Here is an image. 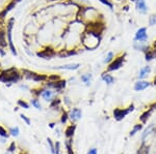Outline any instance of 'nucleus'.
<instances>
[{
  "label": "nucleus",
  "instance_id": "obj_14",
  "mask_svg": "<svg viewBox=\"0 0 156 154\" xmlns=\"http://www.w3.org/2000/svg\"><path fill=\"white\" fill-rule=\"evenodd\" d=\"M79 67H80V64L79 63H70V64H65V65L61 66H56V67H53V68L61 69V70H77Z\"/></svg>",
  "mask_w": 156,
  "mask_h": 154
},
{
  "label": "nucleus",
  "instance_id": "obj_39",
  "mask_svg": "<svg viewBox=\"0 0 156 154\" xmlns=\"http://www.w3.org/2000/svg\"><path fill=\"white\" fill-rule=\"evenodd\" d=\"M21 118H22L23 120L26 122V124H27V125H30V120H29V119H28L25 115H23V114H22V115H21Z\"/></svg>",
  "mask_w": 156,
  "mask_h": 154
},
{
  "label": "nucleus",
  "instance_id": "obj_40",
  "mask_svg": "<svg viewBox=\"0 0 156 154\" xmlns=\"http://www.w3.org/2000/svg\"><path fill=\"white\" fill-rule=\"evenodd\" d=\"M48 144H49V146H50V149H51V152L52 153H55V150H54V147H53V144H52V142H51V140L50 139H48Z\"/></svg>",
  "mask_w": 156,
  "mask_h": 154
},
{
  "label": "nucleus",
  "instance_id": "obj_22",
  "mask_svg": "<svg viewBox=\"0 0 156 154\" xmlns=\"http://www.w3.org/2000/svg\"><path fill=\"white\" fill-rule=\"evenodd\" d=\"M152 112H153V111L150 110V109H149L148 111H146V112H144L142 115L139 116V120H141L143 123H146V122H147V120L149 119V117L151 116V114H152Z\"/></svg>",
  "mask_w": 156,
  "mask_h": 154
},
{
  "label": "nucleus",
  "instance_id": "obj_51",
  "mask_svg": "<svg viewBox=\"0 0 156 154\" xmlns=\"http://www.w3.org/2000/svg\"><path fill=\"white\" fill-rule=\"evenodd\" d=\"M116 1H118V2H121V1H123V0H116Z\"/></svg>",
  "mask_w": 156,
  "mask_h": 154
},
{
  "label": "nucleus",
  "instance_id": "obj_34",
  "mask_svg": "<svg viewBox=\"0 0 156 154\" xmlns=\"http://www.w3.org/2000/svg\"><path fill=\"white\" fill-rule=\"evenodd\" d=\"M66 146H67L68 154H74V153H73V149H72V147H71V141H68L67 143H66Z\"/></svg>",
  "mask_w": 156,
  "mask_h": 154
},
{
  "label": "nucleus",
  "instance_id": "obj_21",
  "mask_svg": "<svg viewBox=\"0 0 156 154\" xmlns=\"http://www.w3.org/2000/svg\"><path fill=\"white\" fill-rule=\"evenodd\" d=\"M75 129H76V125H75V124H72V125L68 126L67 129H66V131H65V135H66V137H67V138H71V137H73Z\"/></svg>",
  "mask_w": 156,
  "mask_h": 154
},
{
  "label": "nucleus",
  "instance_id": "obj_49",
  "mask_svg": "<svg viewBox=\"0 0 156 154\" xmlns=\"http://www.w3.org/2000/svg\"><path fill=\"white\" fill-rule=\"evenodd\" d=\"M49 2H54V1H59V0H48Z\"/></svg>",
  "mask_w": 156,
  "mask_h": 154
},
{
  "label": "nucleus",
  "instance_id": "obj_1",
  "mask_svg": "<svg viewBox=\"0 0 156 154\" xmlns=\"http://www.w3.org/2000/svg\"><path fill=\"white\" fill-rule=\"evenodd\" d=\"M101 41V33L87 29L81 35V42L87 50H95L99 47Z\"/></svg>",
  "mask_w": 156,
  "mask_h": 154
},
{
  "label": "nucleus",
  "instance_id": "obj_38",
  "mask_svg": "<svg viewBox=\"0 0 156 154\" xmlns=\"http://www.w3.org/2000/svg\"><path fill=\"white\" fill-rule=\"evenodd\" d=\"M0 135H1V137H3V138L7 137V133H6V131L4 130V128H3V127H1V126H0Z\"/></svg>",
  "mask_w": 156,
  "mask_h": 154
},
{
  "label": "nucleus",
  "instance_id": "obj_41",
  "mask_svg": "<svg viewBox=\"0 0 156 154\" xmlns=\"http://www.w3.org/2000/svg\"><path fill=\"white\" fill-rule=\"evenodd\" d=\"M59 146H61V145H59V143H58V142H56V143H55V153L56 154H61V153H59Z\"/></svg>",
  "mask_w": 156,
  "mask_h": 154
},
{
  "label": "nucleus",
  "instance_id": "obj_11",
  "mask_svg": "<svg viewBox=\"0 0 156 154\" xmlns=\"http://www.w3.org/2000/svg\"><path fill=\"white\" fill-rule=\"evenodd\" d=\"M151 85L150 82H148V81H145V80H139L137 82H135L134 84V91H136V92H139V91H143L147 89L149 86Z\"/></svg>",
  "mask_w": 156,
  "mask_h": 154
},
{
  "label": "nucleus",
  "instance_id": "obj_52",
  "mask_svg": "<svg viewBox=\"0 0 156 154\" xmlns=\"http://www.w3.org/2000/svg\"><path fill=\"white\" fill-rule=\"evenodd\" d=\"M154 85H155V86H156V80H155V81H154Z\"/></svg>",
  "mask_w": 156,
  "mask_h": 154
},
{
  "label": "nucleus",
  "instance_id": "obj_17",
  "mask_svg": "<svg viewBox=\"0 0 156 154\" xmlns=\"http://www.w3.org/2000/svg\"><path fill=\"white\" fill-rule=\"evenodd\" d=\"M145 54V60L146 61H152L156 58V50L153 49L152 47H150V49L148 50L147 52L144 53Z\"/></svg>",
  "mask_w": 156,
  "mask_h": 154
},
{
  "label": "nucleus",
  "instance_id": "obj_36",
  "mask_svg": "<svg viewBox=\"0 0 156 154\" xmlns=\"http://www.w3.org/2000/svg\"><path fill=\"white\" fill-rule=\"evenodd\" d=\"M11 135H14V137H17V135H19V128H18L17 126L15 127V128H11Z\"/></svg>",
  "mask_w": 156,
  "mask_h": 154
},
{
  "label": "nucleus",
  "instance_id": "obj_44",
  "mask_svg": "<svg viewBox=\"0 0 156 154\" xmlns=\"http://www.w3.org/2000/svg\"><path fill=\"white\" fill-rule=\"evenodd\" d=\"M128 109H129V111H130V113H131V112H133V111H134V105H133V104H131V105L128 107Z\"/></svg>",
  "mask_w": 156,
  "mask_h": 154
},
{
  "label": "nucleus",
  "instance_id": "obj_2",
  "mask_svg": "<svg viewBox=\"0 0 156 154\" xmlns=\"http://www.w3.org/2000/svg\"><path fill=\"white\" fill-rule=\"evenodd\" d=\"M78 17L81 18V22H83L84 24L87 25L89 24V23L99 21V20H100V17L102 16H100L99 11H98L95 7L87 6V7H80Z\"/></svg>",
  "mask_w": 156,
  "mask_h": 154
},
{
  "label": "nucleus",
  "instance_id": "obj_50",
  "mask_svg": "<svg viewBox=\"0 0 156 154\" xmlns=\"http://www.w3.org/2000/svg\"><path fill=\"white\" fill-rule=\"evenodd\" d=\"M129 1H130V2H135L136 0H129Z\"/></svg>",
  "mask_w": 156,
  "mask_h": 154
},
{
  "label": "nucleus",
  "instance_id": "obj_27",
  "mask_svg": "<svg viewBox=\"0 0 156 154\" xmlns=\"http://www.w3.org/2000/svg\"><path fill=\"white\" fill-rule=\"evenodd\" d=\"M99 2L102 3L103 5L107 6L110 11L114 9V2H112V0H99Z\"/></svg>",
  "mask_w": 156,
  "mask_h": 154
},
{
  "label": "nucleus",
  "instance_id": "obj_35",
  "mask_svg": "<svg viewBox=\"0 0 156 154\" xmlns=\"http://www.w3.org/2000/svg\"><path fill=\"white\" fill-rule=\"evenodd\" d=\"M68 117H69V115H68L67 112H64V114H63V116H61V122L63 124H65L66 122H67L68 120Z\"/></svg>",
  "mask_w": 156,
  "mask_h": 154
},
{
  "label": "nucleus",
  "instance_id": "obj_5",
  "mask_svg": "<svg viewBox=\"0 0 156 154\" xmlns=\"http://www.w3.org/2000/svg\"><path fill=\"white\" fill-rule=\"evenodd\" d=\"M13 27H14V19H11L9 21V23H7V27H6V35H7V41H9V46L11 53L14 55H17V51H16V48H15L14 42H13V38H11V36H13V33H11Z\"/></svg>",
  "mask_w": 156,
  "mask_h": 154
},
{
  "label": "nucleus",
  "instance_id": "obj_28",
  "mask_svg": "<svg viewBox=\"0 0 156 154\" xmlns=\"http://www.w3.org/2000/svg\"><path fill=\"white\" fill-rule=\"evenodd\" d=\"M0 46L1 47H6V39H5V33L3 31H0Z\"/></svg>",
  "mask_w": 156,
  "mask_h": 154
},
{
  "label": "nucleus",
  "instance_id": "obj_26",
  "mask_svg": "<svg viewBox=\"0 0 156 154\" xmlns=\"http://www.w3.org/2000/svg\"><path fill=\"white\" fill-rule=\"evenodd\" d=\"M91 80H92V74H85L81 76V81L85 83V85H89L91 84Z\"/></svg>",
  "mask_w": 156,
  "mask_h": 154
},
{
  "label": "nucleus",
  "instance_id": "obj_12",
  "mask_svg": "<svg viewBox=\"0 0 156 154\" xmlns=\"http://www.w3.org/2000/svg\"><path fill=\"white\" fill-rule=\"evenodd\" d=\"M151 46L145 42V41H134L133 42V48L136 51H141V52H147L148 50L150 49Z\"/></svg>",
  "mask_w": 156,
  "mask_h": 154
},
{
  "label": "nucleus",
  "instance_id": "obj_15",
  "mask_svg": "<svg viewBox=\"0 0 156 154\" xmlns=\"http://www.w3.org/2000/svg\"><path fill=\"white\" fill-rule=\"evenodd\" d=\"M81 116H82V112H81L80 109H78V108H74V109L71 111V113H70L69 117L73 122H75V121H78V120L81 118Z\"/></svg>",
  "mask_w": 156,
  "mask_h": 154
},
{
  "label": "nucleus",
  "instance_id": "obj_30",
  "mask_svg": "<svg viewBox=\"0 0 156 154\" xmlns=\"http://www.w3.org/2000/svg\"><path fill=\"white\" fill-rule=\"evenodd\" d=\"M142 128H143L142 124H136V125H134L133 129L130 131V135H134L135 133H136V132H139V130H142Z\"/></svg>",
  "mask_w": 156,
  "mask_h": 154
},
{
  "label": "nucleus",
  "instance_id": "obj_10",
  "mask_svg": "<svg viewBox=\"0 0 156 154\" xmlns=\"http://www.w3.org/2000/svg\"><path fill=\"white\" fill-rule=\"evenodd\" d=\"M135 9L139 11V14L145 15L148 11V5L146 3V0H136L135 1Z\"/></svg>",
  "mask_w": 156,
  "mask_h": 154
},
{
  "label": "nucleus",
  "instance_id": "obj_45",
  "mask_svg": "<svg viewBox=\"0 0 156 154\" xmlns=\"http://www.w3.org/2000/svg\"><path fill=\"white\" fill-rule=\"evenodd\" d=\"M150 110H152V111L156 110V102H154V104H152V105L150 106Z\"/></svg>",
  "mask_w": 156,
  "mask_h": 154
},
{
  "label": "nucleus",
  "instance_id": "obj_46",
  "mask_svg": "<svg viewBox=\"0 0 156 154\" xmlns=\"http://www.w3.org/2000/svg\"><path fill=\"white\" fill-rule=\"evenodd\" d=\"M123 11H129V6L128 5L123 6Z\"/></svg>",
  "mask_w": 156,
  "mask_h": 154
},
{
  "label": "nucleus",
  "instance_id": "obj_43",
  "mask_svg": "<svg viewBox=\"0 0 156 154\" xmlns=\"http://www.w3.org/2000/svg\"><path fill=\"white\" fill-rule=\"evenodd\" d=\"M15 148H16V146H15V143H11V145L9 146V151L13 152L15 150Z\"/></svg>",
  "mask_w": 156,
  "mask_h": 154
},
{
  "label": "nucleus",
  "instance_id": "obj_42",
  "mask_svg": "<svg viewBox=\"0 0 156 154\" xmlns=\"http://www.w3.org/2000/svg\"><path fill=\"white\" fill-rule=\"evenodd\" d=\"M87 154H97V149L96 148L89 149V151L87 152Z\"/></svg>",
  "mask_w": 156,
  "mask_h": 154
},
{
  "label": "nucleus",
  "instance_id": "obj_18",
  "mask_svg": "<svg viewBox=\"0 0 156 154\" xmlns=\"http://www.w3.org/2000/svg\"><path fill=\"white\" fill-rule=\"evenodd\" d=\"M77 54H78V52L76 50H61L57 55H58L61 58H67V57H70V56L77 55Z\"/></svg>",
  "mask_w": 156,
  "mask_h": 154
},
{
  "label": "nucleus",
  "instance_id": "obj_4",
  "mask_svg": "<svg viewBox=\"0 0 156 154\" xmlns=\"http://www.w3.org/2000/svg\"><path fill=\"white\" fill-rule=\"evenodd\" d=\"M125 57L126 54H121L119 56H116L114 60L107 65L106 72H116V70H119L121 67H123V65L125 63Z\"/></svg>",
  "mask_w": 156,
  "mask_h": 154
},
{
  "label": "nucleus",
  "instance_id": "obj_7",
  "mask_svg": "<svg viewBox=\"0 0 156 154\" xmlns=\"http://www.w3.org/2000/svg\"><path fill=\"white\" fill-rule=\"evenodd\" d=\"M36 55L39 56L40 58H43V59H51V58L56 55V52L52 48L48 47V48H45L44 50H42L41 52H38Z\"/></svg>",
  "mask_w": 156,
  "mask_h": 154
},
{
  "label": "nucleus",
  "instance_id": "obj_3",
  "mask_svg": "<svg viewBox=\"0 0 156 154\" xmlns=\"http://www.w3.org/2000/svg\"><path fill=\"white\" fill-rule=\"evenodd\" d=\"M20 79L19 72L15 68H11L9 70L3 72L0 74V81L3 83H15L18 82Z\"/></svg>",
  "mask_w": 156,
  "mask_h": 154
},
{
  "label": "nucleus",
  "instance_id": "obj_47",
  "mask_svg": "<svg viewBox=\"0 0 156 154\" xmlns=\"http://www.w3.org/2000/svg\"><path fill=\"white\" fill-rule=\"evenodd\" d=\"M151 47L153 48V49H155V50H156V39H155V40L153 41V44H151Z\"/></svg>",
  "mask_w": 156,
  "mask_h": 154
},
{
  "label": "nucleus",
  "instance_id": "obj_29",
  "mask_svg": "<svg viewBox=\"0 0 156 154\" xmlns=\"http://www.w3.org/2000/svg\"><path fill=\"white\" fill-rule=\"evenodd\" d=\"M149 26H156V14H152L149 17Z\"/></svg>",
  "mask_w": 156,
  "mask_h": 154
},
{
  "label": "nucleus",
  "instance_id": "obj_31",
  "mask_svg": "<svg viewBox=\"0 0 156 154\" xmlns=\"http://www.w3.org/2000/svg\"><path fill=\"white\" fill-rule=\"evenodd\" d=\"M59 105H61V99L55 98V99H53V102H51L50 108L51 109H56V108H59Z\"/></svg>",
  "mask_w": 156,
  "mask_h": 154
},
{
  "label": "nucleus",
  "instance_id": "obj_32",
  "mask_svg": "<svg viewBox=\"0 0 156 154\" xmlns=\"http://www.w3.org/2000/svg\"><path fill=\"white\" fill-rule=\"evenodd\" d=\"M48 80L50 82H56V81L61 80V78H59V76H56V74H51V76L48 77Z\"/></svg>",
  "mask_w": 156,
  "mask_h": 154
},
{
  "label": "nucleus",
  "instance_id": "obj_13",
  "mask_svg": "<svg viewBox=\"0 0 156 154\" xmlns=\"http://www.w3.org/2000/svg\"><path fill=\"white\" fill-rule=\"evenodd\" d=\"M20 1H21V0H13V1H11V3H9V5L6 6V7L2 11V13L0 14V19H3L4 17H6V15L9 14V11H11V9H13V8H15L16 4H17L18 2H20Z\"/></svg>",
  "mask_w": 156,
  "mask_h": 154
},
{
  "label": "nucleus",
  "instance_id": "obj_8",
  "mask_svg": "<svg viewBox=\"0 0 156 154\" xmlns=\"http://www.w3.org/2000/svg\"><path fill=\"white\" fill-rule=\"evenodd\" d=\"M129 113H130V111H129L128 108H127V109L117 108V109H114V117L117 121H121V120H123Z\"/></svg>",
  "mask_w": 156,
  "mask_h": 154
},
{
  "label": "nucleus",
  "instance_id": "obj_9",
  "mask_svg": "<svg viewBox=\"0 0 156 154\" xmlns=\"http://www.w3.org/2000/svg\"><path fill=\"white\" fill-rule=\"evenodd\" d=\"M66 85H67V81H65V80H58V81H56V82H50V81H49V82L47 83L48 88H53L58 91L66 88Z\"/></svg>",
  "mask_w": 156,
  "mask_h": 154
},
{
  "label": "nucleus",
  "instance_id": "obj_33",
  "mask_svg": "<svg viewBox=\"0 0 156 154\" xmlns=\"http://www.w3.org/2000/svg\"><path fill=\"white\" fill-rule=\"evenodd\" d=\"M31 105L34 106L36 109L41 110V104H40V102L38 100V99H32V100H31Z\"/></svg>",
  "mask_w": 156,
  "mask_h": 154
},
{
  "label": "nucleus",
  "instance_id": "obj_20",
  "mask_svg": "<svg viewBox=\"0 0 156 154\" xmlns=\"http://www.w3.org/2000/svg\"><path fill=\"white\" fill-rule=\"evenodd\" d=\"M42 97L45 99V100H52V98H53V92L50 90V89H47V90H43V92H42Z\"/></svg>",
  "mask_w": 156,
  "mask_h": 154
},
{
  "label": "nucleus",
  "instance_id": "obj_23",
  "mask_svg": "<svg viewBox=\"0 0 156 154\" xmlns=\"http://www.w3.org/2000/svg\"><path fill=\"white\" fill-rule=\"evenodd\" d=\"M114 57H116V55H114V52H112V51H109L107 54H106V56H105V58H104V60H103V62L105 64H109L110 62H112V60L114 59Z\"/></svg>",
  "mask_w": 156,
  "mask_h": 154
},
{
  "label": "nucleus",
  "instance_id": "obj_37",
  "mask_svg": "<svg viewBox=\"0 0 156 154\" xmlns=\"http://www.w3.org/2000/svg\"><path fill=\"white\" fill-rule=\"evenodd\" d=\"M18 105H19L20 107L24 108V109H28V108H29L28 104H26V102H23V100H18Z\"/></svg>",
  "mask_w": 156,
  "mask_h": 154
},
{
  "label": "nucleus",
  "instance_id": "obj_19",
  "mask_svg": "<svg viewBox=\"0 0 156 154\" xmlns=\"http://www.w3.org/2000/svg\"><path fill=\"white\" fill-rule=\"evenodd\" d=\"M101 79H102L103 82L106 83L107 85H112V84H114V78L107 72H103V74H101Z\"/></svg>",
  "mask_w": 156,
  "mask_h": 154
},
{
  "label": "nucleus",
  "instance_id": "obj_48",
  "mask_svg": "<svg viewBox=\"0 0 156 154\" xmlns=\"http://www.w3.org/2000/svg\"><path fill=\"white\" fill-rule=\"evenodd\" d=\"M49 126H50L51 128H53V127H54V123H50V125H49Z\"/></svg>",
  "mask_w": 156,
  "mask_h": 154
},
{
  "label": "nucleus",
  "instance_id": "obj_25",
  "mask_svg": "<svg viewBox=\"0 0 156 154\" xmlns=\"http://www.w3.org/2000/svg\"><path fill=\"white\" fill-rule=\"evenodd\" d=\"M137 154H149V147L145 143H143L142 146L137 150Z\"/></svg>",
  "mask_w": 156,
  "mask_h": 154
},
{
  "label": "nucleus",
  "instance_id": "obj_6",
  "mask_svg": "<svg viewBox=\"0 0 156 154\" xmlns=\"http://www.w3.org/2000/svg\"><path fill=\"white\" fill-rule=\"evenodd\" d=\"M148 31L147 27H139L134 34V41H145L147 42L148 40Z\"/></svg>",
  "mask_w": 156,
  "mask_h": 154
},
{
  "label": "nucleus",
  "instance_id": "obj_16",
  "mask_svg": "<svg viewBox=\"0 0 156 154\" xmlns=\"http://www.w3.org/2000/svg\"><path fill=\"white\" fill-rule=\"evenodd\" d=\"M151 70H152V69H151V66H149V65H146V66H144V67H142V68L139 69V80H145L146 78L149 76Z\"/></svg>",
  "mask_w": 156,
  "mask_h": 154
},
{
  "label": "nucleus",
  "instance_id": "obj_24",
  "mask_svg": "<svg viewBox=\"0 0 156 154\" xmlns=\"http://www.w3.org/2000/svg\"><path fill=\"white\" fill-rule=\"evenodd\" d=\"M32 80L34 81V82H45V81L48 80V77L46 76V74H34V77Z\"/></svg>",
  "mask_w": 156,
  "mask_h": 154
}]
</instances>
